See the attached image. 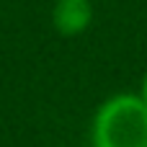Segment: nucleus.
<instances>
[{
  "label": "nucleus",
  "instance_id": "nucleus-2",
  "mask_svg": "<svg viewBox=\"0 0 147 147\" xmlns=\"http://www.w3.org/2000/svg\"><path fill=\"white\" fill-rule=\"evenodd\" d=\"M93 23V3L90 0H54L52 5V26L59 36H80Z\"/></svg>",
  "mask_w": 147,
  "mask_h": 147
},
{
  "label": "nucleus",
  "instance_id": "nucleus-1",
  "mask_svg": "<svg viewBox=\"0 0 147 147\" xmlns=\"http://www.w3.org/2000/svg\"><path fill=\"white\" fill-rule=\"evenodd\" d=\"M90 147H147V101L140 93H114L93 114Z\"/></svg>",
  "mask_w": 147,
  "mask_h": 147
},
{
  "label": "nucleus",
  "instance_id": "nucleus-3",
  "mask_svg": "<svg viewBox=\"0 0 147 147\" xmlns=\"http://www.w3.org/2000/svg\"><path fill=\"white\" fill-rule=\"evenodd\" d=\"M137 93L147 101V72H145V78H142V83H140V90H137Z\"/></svg>",
  "mask_w": 147,
  "mask_h": 147
}]
</instances>
